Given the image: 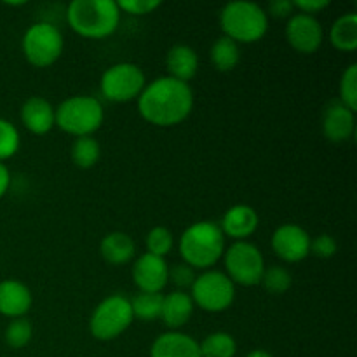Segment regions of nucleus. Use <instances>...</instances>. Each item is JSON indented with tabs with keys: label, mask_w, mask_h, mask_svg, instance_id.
I'll return each instance as SVG.
<instances>
[{
	"label": "nucleus",
	"mask_w": 357,
	"mask_h": 357,
	"mask_svg": "<svg viewBox=\"0 0 357 357\" xmlns=\"http://www.w3.org/2000/svg\"><path fill=\"white\" fill-rule=\"evenodd\" d=\"M194 110V91L190 84L173 77H159L145 86L138 98V112L149 124L173 128L188 119Z\"/></svg>",
	"instance_id": "nucleus-1"
},
{
	"label": "nucleus",
	"mask_w": 357,
	"mask_h": 357,
	"mask_svg": "<svg viewBox=\"0 0 357 357\" xmlns=\"http://www.w3.org/2000/svg\"><path fill=\"white\" fill-rule=\"evenodd\" d=\"M181 261L194 271H211L225 253V236L216 222L202 220L183 230L178 241Z\"/></svg>",
	"instance_id": "nucleus-2"
},
{
	"label": "nucleus",
	"mask_w": 357,
	"mask_h": 357,
	"mask_svg": "<svg viewBox=\"0 0 357 357\" xmlns=\"http://www.w3.org/2000/svg\"><path fill=\"white\" fill-rule=\"evenodd\" d=\"M66 23L80 37L101 40L117 31L121 9L114 0H73L66 7Z\"/></svg>",
	"instance_id": "nucleus-3"
},
{
	"label": "nucleus",
	"mask_w": 357,
	"mask_h": 357,
	"mask_svg": "<svg viewBox=\"0 0 357 357\" xmlns=\"http://www.w3.org/2000/svg\"><path fill=\"white\" fill-rule=\"evenodd\" d=\"M220 26L236 44H255L268 30L267 10L248 0L229 2L220 10Z\"/></svg>",
	"instance_id": "nucleus-4"
},
{
	"label": "nucleus",
	"mask_w": 357,
	"mask_h": 357,
	"mask_svg": "<svg viewBox=\"0 0 357 357\" xmlns=\"http://www.w3.org/2000/svg\"><path fill=\"white\" fill-rule=\"evenodd\" d=\"M103 121V105L89 94L70 96L54 108V126L75 138L93 136L101 128Z\"/></svg>",
	"instance_id": "nucleus-5"
},
{
	"label": "nucleus",
	"mask_w": 357,
	"mask_h": 357,
	"mask_svg": "<svg viewBox=\"0 0 357 357\" xmlns=\"http://www.w3.org/2000/svg\"><path fill=\"white\" fill-rule=\"evenodd\" d=\"M135 321L131 300L115 293L101 300L93 310L89 319V333L100 342H112L126 333Z\"/></svg>",
	"instance_id": "nucleus-6"
},
{
	"label": "nucleus",
	"mask_w": 357,
	"mask_h": 357,
	"mask_svg": "<svg viewBox=\"0 0 357 357\" xmlns=\"http://www.w3.org/2000/svg\"><path fill=\"white\" fill-rule=\"evenodd\" d=\"M21 49L31 66L47 68L61 58L65 40L58 26L47 21H38L26 28L21 40Z\"/></svg>",
	"instance_id": "nucleus-7"
},
{
	"label": "nucleus",
	"mask_w": 357,
	"mask_h": 357,
	"mask_svg": "<svg viewBox=\"0 0 357 357\" xmlns=\"http://www.w3.org/2000/svg\"><path fill=\"white\" fill-rule=\"evenodd\" d=\"M188 295L194 305L204 312H225L236 300V284L227 278L225 272L211 268L195 278Z\"/></svg>",
	"instance_id": "nucleus-8"
},
{
	"label": "nucleus",
	"mask_w": 357,
	"mask_h": 357,
	"mask_svg": "<svg viewBox=\"0 0 357 357\" xmlns=\"http://www.w3.org/2000/svg\"><path fill=\"white\" fill-rule=\"evenodd\" d=\"M225 274L234 284L253 288L261 282L265 272V258L261 251L250 241H237L223 253Z\"/></svg>",
	"instance_id": "nucleus-9"
},
{
	"label": "nucleus",
	"mask_w": 357,
	"mask_h": 357,
	"mask_svg": "<svg viewBox=\"0 0 357 357\" xmlns=\"http://www.w3.org/2000/svg\"><path fill=\"white\" fill-rule=\"evenodd\" d=\"M145 86V73L135 63H115L105 70L100 80L101 94L112 103H129L138 100Z\"/></svg>",
	"instance_id": "nucleus-10"
},
{
	"label": "nucleus",
	"mask_w": 357,
	"mask_h": 357,
	"mask_svg": "<svg viewBox=\"0 0 357 357\" xmlns=\"http://www.w3.org/2000/svg\"><path fill=\"white\" fill-rule=\"evenodd\" d=\"M310 236L296 223H286L272 234L271 246L286 264H298L310 255Z\"/></svg>",
	"instance_id": "nucleus-11"
},
{
	"label": "nucleus",
	"mask_w": 357,
	"mask_h": 357,
	"mask_svg": "<svg viewBox=\"0 0 357 357\" xmlns=\"http://www.w3.org/2000/svg\"><path fill=\"white\" fill-rule=\"evenodd\" d=\"M286 40L296 52L312 54L323 45V24L316 16L295 13L286 24Z\"/></svg>",
	"instance_id": "nucleus-12"
},
{
	"label": "nucleus",
	"mask_w": 357,
	"mask_h": 357,
	"mask_svg": "<svg viewBox=\"0 0 357 357\" xmlns=\"http://www.w3.org/2000/svg\"><path fill=\"white\" fill-rule=\"evenodd\" d=\"M166 258L143 253L132 265V282L142 293H160L167 286Z\"/></svg>",
	"instance_id": "nucleus-13"
},
{
	"label": "nucleus",
	"mask_w": 357,
	"mask_h": 357,
	"mask_svg": "<svg viewBox=\"0 0 357 357\" xmlns=\"http://www.w3.org/2000/svg\"><path fill=\"white\" fill-rule=\"evenodd\" d=\"M218 225L223 236L230 237V239H234V243H237V241H248V237L257 232L260 218L251 206L236 204L227 209Z\"/></svg>",
	"instance_id": "nucleus-14"
},
{
	"label": "nucleus",
	"mask_w": 357,
	"mask_h": 357,
	"mask_svg": "<svg viewBox=\"0 0 357 357\" xmlns=\"http://www.w3.org/2000/svg\"><path fill=\"white\" fill-rule=\"evenodd\" d=\"M354 112L340 101H333L323 114V135L331 143H345L354 136Z\"/></svg>",
	"instance_id": "nucleus-15"
},
{
	"label": "nucleus",
	"mask_w": 357,
	"mask_h": 357,
	"mask_svg": "<svg viewBox=\"0 0 357 357\" xmlns=\"http://www.w3.org/2000/svg\"><path fill=\"white\" fill-rule=\"evenodd\" d=\"M33 305L30 288L16 279L0 281V314L10 319L24 317Z\"/></svg>",
	"instance_id": "nucleus-16"
},
{
	"label": "nucleus",
	"mask_w": 357,
	"mask_h": 357,
	"mask_svg": "<svg viewBox=\"0 0 357 357\" xmlns=\"http://www.w3.org/2000/svg\"><path fill=\"white\" fill-rule=\"evenodd\" d=\"M21 122L31 135L44 136L54 128V107L42 96H31L21 107Z\"/></svg>",
	"instance_id": "nucleus-17"
},
{
	"label": "nucleus",
	"mask_w": 357,
	"mask_h": 357,
	"mask_svg": "<svg viewBox=\"0 0 357 357\" xmlns=\"http://www.w3.org/2000/svg\"><path fill=\"white\" fill-rule=\"evenodd\" d=\"M150 357H201L199 342L181 331H166L153 340Z\"/></svg>",
	"instance_id": "nucleus-18"
},
{
	"label": "nucleus",
	"mask_w": 357,
	"mask_h": 357,
	"mask_svg": "<svg viewBox=\"0 0 357 357\" xmlns=\"http://www.w3.org/2000/svg\"><path fill=\"white\" fill-rule=\"evenodd\" d=\"M194 302L187 291H173L164 295L162 310H160V319L171 328V331H178L190 321L194 314Z\"/></svg>",
	"instance_id": "nucleus-19"
},
{
	"label": "nucleus",
	"mask_w": 357,
	"mask_h": 357,
	"mask_svg": "<svg viewBox=\"0 0 357 357\" xmlns=\"http://www.w3.org/2000/svg\"><path fill=\"white\" fill-rule=\"evenodd\" d=\"M166 68L169 77L188 84L199 70V56L190 45L176 44L166 56Z\"/></svg>",
	"instance_id": "nucleus-20"
},
{
	"label": "nucleus",
	"mask_w": 357,
	"mask_h": 357,
	"mask_svg": "<svg viewBox=\"0 0 357 357\" xmlns=\"http://www.w3.org/2000/svg\"><path fill=\"white\" fill-rule=\"evenodd\" d=\"M100 253L107 264L115 265V267L126 265L135 258V241L126 232H110L101 239Z\"/></svg>",
	"instance_id": "nucleus-21"
},
{
	"label": "nucleus",
	"mask_w": 357,
	"mask_h": 357,
	"mask_svg": "<svg viewBox=\"0 0 357 357\" xmlns=\"http://www.w3.org/2000/svg\"><path fill=\"white\" fill-rule=\"evenodd\" d=\"M330 42L342 52H352L357 49V14L347 13L338 17L330 30Z\"/></svg>",
	"instance_id": "nucleus-22"
},
{
	"label": "nucleus",
	"mask_w": 357,
	"mask_h": 357,
	"mask_svg": "<svg viewBox=\"0 0 357 357\" xmlns=\"http://www.w3.org/2000/svg\"><path fill=\"white\" fill-rule=\"evenodd\" d=\"M209 59H211V65L215 66L218 72H232V70L239 65V44H236L232 38L222 35V37L216 38V40L213 42L211 51H209Z\"/></svg>",
	"instance_id": "nucleus-23"
},
{
	"label": "nucleus",
	"mask_w": 357,
	"mask_h": 357,
	"mask_svg": "<svg viewBox=\"0 0 357 357\" xmlns=\"http://www.w3.org/2000/svg\"><path fill=\"white\" fill-rule=\"evenodd\" d=\"M70 157H72L73 166L79 169H91L98 164L101 157V146L93 136H82L75 138L70 149Z\"/></svg>",
	"instance_id": "nucleus-24"
},
{
	"label": "nucleus",
	"mask_w": 357,
	"mask_h": 357,
	"mask_svg": "<svg viewBox=\"0 0 357 357\" xmlns=\"http://www.w3.org/2000/svg\"><path fill=\"white\" fill-rule=\"evenodd\" d=\"M199 352L201 357H234L237 354V342L227 331H215L199 342Z\"/></svg>",
	"instance_id": "nucleus-25"
},
{
	"label": "nucleus",
	"mask_w": 357,
	"mask_h": 357,
	"mask_svg": "<svg viewBox=\"0 0 357 357\" xmlns=\"http://www.w3.org/2000/svg\"><path fill=\"white\" fill-rule=\"evenodd\" d=\"M131 300V310L132 316L139 321H150L160 319V310H162V293H142L135 295Z\"/></svg>",
	"instance_id": "nucleus-26"
},
{
	"label": "nucleus",
	"mask_w": 357,
	"mask_h": 357,
	"mask_svg": "<svg viewBox=\"0 0 357 357\" xmlns=\"http://www.w3.org/2000/svg\"><path fill=\"white\" fill-rule=\"evenodd\" d=\"M291 282L293 278L288 268L281 267V265H272V267H265L260 284L271 295H282L291 288Z\"/></svg>",
	"instance_id": "nucleus-27"
},
{
	"label": "nucleus",
	"mask_w": 357,
	"mask_h": 357,
	"mask_svg": "<svg viewBox=\"0 0 357 357\" xmlns=\"http://www.w3.org/2000/svg\"><path fill=\"white\" fill-rule=\"evenodd\" d=\"M31 337H33V326H31L30 319L26 317H17V319H10L7 324L6 333V344L13 349H23L30 344Z\"/></svg>",
	"instance_id": "nucleus-28"
},
{
	"label": "nucleus",
	"mask_w": 357,
	"mask_h": 357,
	"mask_svg": "<svg viewBox=\"0 0 357 357\" xmlns=\"http://www.w3.org/2000/svg\"><path fill=\"white\" fill-rule=\"evenodd\" d=\"M145 244L146 253L166 258L167 255L173 251L174 236L169 229H166V227H153V229L146 234Z\"/></svg>",
	"instance_id": "nucleus-29"
},
{
	"label": "nucleus",
	"mask_w": 357,
	"mask_h": 357,
	"mask_svg": "<svg viewBox=\"0 0 357 357\" xmlns=\"http://www.w3.org/2000/svg\"><path fill=\"white\" fill-rule=\"evenodd\" d=\"M338 98L340 103L345 105L349 110H357V65L352 63L344 70L338 84Z\"/></svg>",
	"instance_id": "nucleus-30"
},
{
	"label": "nucleus",
	"mask_w": 357,
	"mask_h": 357,
	"mask_svg": "<svg viewBox=\"0 0 357 357\" xmlns=\"http://www.w3.org/2000/svg\"><path fill=\"white\" fill-rule=\"evenodd\" d=\"M20 131L13 122L0 119V162L10 159L20 150Z\"/></svg>",
	"instance_id": "nucleus-31"
},
{
	"label": "nucleus",
	"mask_w": 357,
	"mask_h": 357,
	"mask_svg": "<svg viewBox=\"0 0 357 357\" xmlns=\"http://www.w3.org/2000/svg\"><path fill=\"white\" fill-rule=\"evenodd\" d=\"M195 278H197L195 271L190 267V265L185 264V261L171 265L169 271H167V282L176 286L178 291L190 289L192 284H194Z\"/></svg>",
	"instance_id": "nucleus-32"
},
{
	"label": "nucleus",
	"mask_w": 357,
	"mask_h": 357,
	"mask_svg": "<svg viewBox=\"0 0 357 357\" xmlns=\"http://www.w3.org/2000/svg\"><path fill=\"white\" fill-rule=\"evenodd\" d=\"M121 13L132 14V16H146L162 6L160 0H121L117 2Z\"/></svg>",
	"instance_id": "nucleus-33"
},
{
	"label": "nucleus",
	"mask_w": 357,
	"mask_h": 357,
	"mask_svg": "<svg viewBox=\"0 0 357 357\" xmlns=\"http://www.w3.org/2000/svg\"><path fill=\"white\" fill-rule=\"evenodd\" d=\"M338 251L337 239L330 234H321L316 239L310 241V253H314L319 258H331Z\"/></svg>",
	"instance_id": "nucleus-34"
},
{
	"label": "nucleus",
	"mask_w": 357,
	"mask_h": 357,
	"mask_svg": "<svg viewBox=\"0 0 357 357\" xmlns=\"http://www.w3.org/2000/svg\"><path fill=\"white\" fill-rule=\"evenodd\" d=\"M330 6V0H295L293 7H295L298 13L309 14V16H316L321 10H324Z\"/></svg>",
	"instance_id": "nucleus-35"
},
{
	"label": "nucleus",
	"mask_w": 357,
	"mask_h": 357,
	"mask_svg": "<svg viewBox=\"0 0 357 357\" xmlns=\"http://www.w3.org/2000/svg\"><path fill=\"white\" fill-rule=\"evenodd\" d=\"M278 17V20H289L295 14V7H293L291 0H274L268 3L267 16Z\"/></svg>",
	"instance_id": "nucleus-36"
},
{
	"label": "nucleus",
	"mask_w": 357,
	"mask_h": 357,
	"mask_svg": "<svg viewBox=\"0 0 357 357\" xmlns=\"http://www.w3.org/2000/svg\"><path fill=\"white\" fill-rule=\"evenodd\" d=\"M10 185V173L9 169L6 167V164L0 162V199L7 194Z\"/></svg>",
	"instance_id": "nucleus-37"
},
{
	"label": "nucleus",
	"mask_w": 357,
	"mask_h": 357,
	"mask_svg": "<svg viewBox=\"0 0 357 357\" xmlns=\"http://www.w3.org/2000/svg\"><path fill=\"white\" fill-rule=\"evenodd\" d=\"M246 357H274V356H272L271 352L264 351V349H255V351H251Z\"/></svg>",
	"instance_id": "nucleus-38"
}]
</instances>
